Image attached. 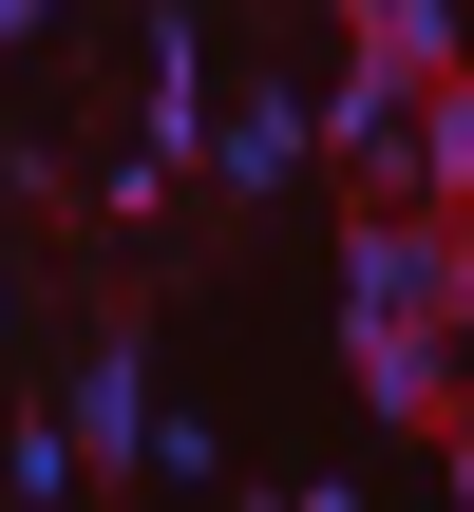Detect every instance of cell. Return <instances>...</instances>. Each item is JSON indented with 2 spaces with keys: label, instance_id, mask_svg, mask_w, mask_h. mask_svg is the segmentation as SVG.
Returning a JSON list of instances; mask_svg holds the SVG:
<instances>
[{
  "label": "cell",
  "instance_id": "obj_1",
  "mask_svg": "<svg viewBox=\"0 0 474 512\" xmlns=\"http://www.w3.org/2000/svg\"><path fill=\"white\" fill-rule=\"evenodd\" d=\"M342 323H456V209L361 190L342 209Z\"/></svg>",
  "mask_w": 474,
  "mask_h": 512
},
{
  "label": "cell",
  "instance_id": "obj_2",
  "mask_svg": "<svg viewBox=\"0 0 474 512\" xmlns=\"http://www.w3.org/2000/svg\"><path fill=\"white\" fill-rule=\"evenodd\" d=\"M76 494H133L152 475V361H133V323H95V361H76Z\"/></svg>",
  "mask_w": 474,
  "mask_h": 512
},
{
  "label": "cell",
  "instance_id": "obj_3",
  "mask_svg": "<svg viewBox=\"0 0 474 512\" xmlns=\"http://www.w3.org/2000/svg\"><path fill=\"white\" fill-rule=\"evenodd\" d=\"M171 171H209V57H190V19H152V133H133V171H114V209H152Z\"/></svg>",
  "mask_w": 474,
  "mask_h": 512
},
{
  "label": "cell",
  "instance_id": "obj_4",
  "mask_svg": "<svg viewBox=\"0 0 474 512\" xmlns=\"http://www.w3.org/2000/svg\"><path fill=\"white\" fill-rule=\"evenodd\" d=\"M342 361H361L380 437H437V399H456V323H342Z\"/></svg>",
  "mask_w": 474,
  "mask_h": 512
},
{
  "label": "cell",
  "instance_id": "obj_5",
  "mask_svg": "<svg viewBox=\"0 0 474 512\" xmlns=\"http://www.w3.org/2000/svg\"><path fill=\"white\" fill-rule=\"evenodd\" d=\"M399 190H418V209H474V76H456V57L418 76V152H399Z\"/></svg>",
  "mask_w": 474,
  "mask_h": 512
},
{
  "label": "cell",
  "instance_id": "obj_6",
  "mask_svg": "<svg viewBox=\"0 0 474 512\" xmlns=\"http://www.w3.org/2000/svg\"><path fill=\"white\" fill-rule=\"evenodd\" d=\"M342 19H361V76H399V95L456 57V0H342Z\"/></svg>",
  "mask_w": 474,
  "mask_h": 512
},
{
  "label": "cell",
  "instance_id": "obj_7",
  "mask_svg": "<svg viewBox=\"0 0 474 512\" xmlns=\"http://www.w3.org/2000/svg\"><path fill=\"white\" fill-rule=\"evenodd\" d=\"M304 152H323V114H304V95H247V114H228V190H285Z\"/></svg>",
  "mask_w": 474,
  "mask_h": 512
},
{
  "label": "cell",
  "instance_id": "obj_8",
  "mask_svg": "<svg viewBox=\"0 0 474 512\" xmlns=\"http://www.w3.org/2000/svg\"><path fill=\"white\" fill-rule=\"evenodd\" d=\"M437 456H456V494H474V361H456V399H437Z\"/></svg>",
  "mask_w": 474,
  "mask_h": 512
},
{
  "label": "cell",
  "instance_id": "obj_9",
  "mask_svg": "<svg viewBox=\"0 0 474 512\" xmlns=\"http://www.w3.org/2000/svg\"><path fill=\"white\" fill-rule=\"evenodd\" d=\"M456 361H474V209H456Z\"/></svg>",
  "mask_w": 474,
  "mask_h": 512
},
{
  "label": "cell",
  "instance_id": "obj_10",
  "mask_svg": "<svg viewBox=\"0 0 474 512\" xmlns=\"http://www.w3.org/2000/svg\"><path fill=\"white\" fill-rule=\"evenodd\" d=\"M38 19H57V0H0V38H38Z\"/></svg>",
  "mask_w": 474,
  "mask_h": 512
}]
</instances>
